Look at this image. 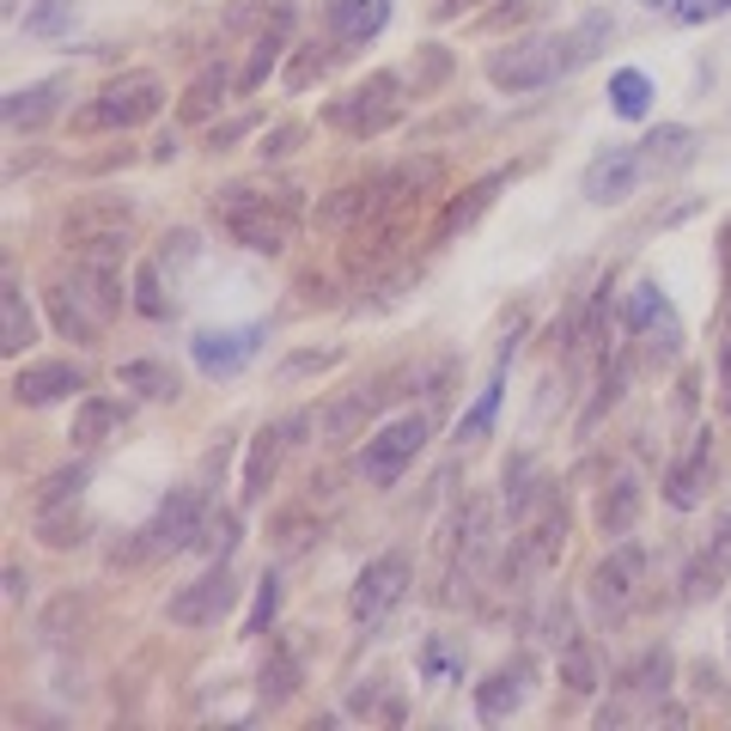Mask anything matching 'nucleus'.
Instances as JSON below:
<instances>
[{
  "label": "nucleus",
  "mask_w": 731,
  "mask_h": 731,
  "mask_svg": "<svg viewBox=\"0 0 731 731\" xmlns=\"http://www.w3.org/2000/svg\"><path fill=\"white\" fill-rule=\"evenodd\" d=\"M286 446H293L286 421L281 427H263V433L251 439V457H244V506H256L269 494V481H274V469H281V451Z\"/></svg>",
  "instance_id": "15"
},
{
  "label": "nucleus",
  "mask_w": 731,
  "mask_h": 731,
  "mask_svg": "<svg viewBox=\"0 0 731 731\" xmlns=\"http://www.w3.org/2000/svg\"><path fill=\"white\" fill-rule=\"evenodd\" d=\"M464 7H476V0H446V7H439V19H457Z\"/></svg>",
  "instance_id": "53"
},
{
  "label": "nucleus",
  "mask_w": 731,
  "mask_h": 731,
  "mask_svg": "<svg viewBox=\"0 0 731 731\" xmlns=\"http://www.w3.org/2000/svg\"><path fill=\"white\" fill-rule=\"evenodd\" d=\"M518 708H525V664H500L494 676H481V683H476V713L488 725L513 720Z\"/></svg>",
  "instance_id": "16"
},
{
  "label": "nucleus",
  "mask_w": 731,
  "mask_h": 731,
  "mask_svg": "<svg viewBox=\"0 0 731 731\" xmlns=\"http://www.w3.org/2000/svg\"><path fill=\"white\" fill-rule=\"evenodd\" d=\"M634 518H640V481L634 476L610 481L604 500H597V530H604V537H628Z\"/></svg>",
  "instance_id": "23"
},
{
  "label": "nucleus",
  "mask_w": 731,
  "mask_h": 731,
  "mask_svg": "<svg viewBox=\"0 0 731 731\" xmlns=\"http://www.w3.org/2000/svg\"><path fill=\"white\" fill-rule=\"evenodd\" d=\"M500 378H494V384L488 390H481V397L476 402H469V415H464V421H457V439H464V446H469V439H481V433H488V427H494V415H500Z\"/></svg>",
  "instance_id": "35"
},
{
  "label": "nucleus",
  "mask_w": 731,
  "mask_h": 731,
  "mask_svg": "<svg viewBox=\"0 0 731 731\" xmlns=\"http://www.w3.org/2000/svg\"><path fill=\"white\" fill-rule=\"evenodd\" d=\"M80 481H86V464H74V469H56V476L37 488V506H74V494H80Z\"/></svg>",
  "instance_id": "38"
},
{
  "label": "nucleus",
  "mask_w": 731,
  "mask_h": 731,
  "mask_svg": "<svg viewBox=\"0 0 731 731\" xmlns=\"http://www.w3.org/2000/svg\"><path fill=\"white\" fill-rule=\"evenodd\" d=\"M74 390H86V372L74 360H37V366H19V372H12V397H19L25 409L61 402V397H74Z\"/></svg>",
  "instance_id": "11"
},
{
  "label": "nucleus",
  "mask_w": 731,
  "mask_h": 731,
  "mask_svg": "<svg viewBox=\"0 0 731 731\" xmlns=\"http://www.w3.org/2000/svg\"><path fill=\"white\" fill-rule=\"evenodd\" d=\"M597 49H610V12H585V19L573 25L567 37H555V61H561V74L585 68V61H592Z\"/></svg>",
  "instance_id": "18"
},
{
  "label": "nucleus",
  "mask_w": 731,
  "mask_h": 731,
  "mask_svg": "<svg viewBox=\"0 0 731 731\" xmlns=\"http://www.w3.org/2000/svg\"><path fill=\"white\" fill-rule=\"evenodd\" d=\"M232 86H238V80H232V74L220 68V61H214V68H202V74L189 80V91H183L177 116H183V123H207V116H214L220 104H226V91H232Z\"/></svg>",
  "instance_id": "21"
},
{
  "label": "nucleus",
  "mask_w": 731,
  "mask_h": 731,
  "mask_svg": "<svg viewBox=\"0 0 731 731\" xmlns=\"http://www.w3.org/2000/svg\"><path fill=\"white\" fill-rule=\"evenodd\" d=\"M232 543H238V518H232V513L207 518L202 537H195V548H207V555H220V561H226V548H232Z\"/></svg>",
  "instance_id": "39"
},
{
  "label": "nucleus",
  "mask_w": 731,
  "mask_h": 731,
  "mask_svg": "<svg viewBox=\"0 0 731 731\" xmlns=\"http://www.w3.org/2000/svg\"><path fill=\"white\" fill-rule=\"evenodd\" d=\"M274 610H281V585L263 579V585H256V610L244 616V634H263L269 622H274Z\"/></svg>",
  "instance_id": "42"
},
{
  "label": "nucleus",
  "mask_w": 731,
  "mask_h": 731,
  "mask_svg": "<svg viewBox=\"0 0 731 731\" xmlns=\"http://www.w3.org/2000/svg\"><path fill=\"white\" fill-rule=\"evenodd\" d=\"M378 402H384V384H360V390H348V397H335L330 409L318 415V433H323V446H342V439H354L360 427L378 415Z\"/></svg>",
  "instance_id": "14"
},
{
  "label": "nucleus",
  "mask_w": 731,
  "mask_h": 731,
  "mask_svg": "<svg viewBox=\"0 0 731 731\" xmlns=\"http://www.w3.org/2000/svg\"><path fill=\"white\" fill-rule=\"evenodd\" d=\"M214 220L226 226L232 244H244V251H256V256H281L286 244H293V232H299V202H293V189L256 195V189L238 183V189L214 195Z\"/></svg>",
  "instance_id": "1"
},
{
  "label": "nucleus",
  "mask_w": 731,
  "mask_h": 731,
  "mask_svg": "<svg viewBox=\"0 0 731 731\" xmlns=\"http://www.w3.org/2000/svg\"><path fill=\"white\" fill-rule=\"evenodd\" d=\"M402 592H409V555H402V548H390V555H378V561H366V567H360L348 610H354V622H378Z\"/></svg>",
  "instance_id": "9"
},
{
  "label": "nucleus",
  "mask_w": 731,
  "mask_h": 731,
  "mask_svg": "<svg viewBox=\"0 0 731 731\" xmlns=\"http://www.w3.org/2000/svg\"><path fill=\"white\" fill-rule=\"evenodd\" d=\"M61 25H68V0H37V7L25 12V31H37V37L61 31Z\"/></svg>",
  "instance_id": "41"
},
{
  "label": "nucleus",
  "mask_w": 731,
  "mask_h": 731,
  "mask_svg": "<svg viewBox=\"0 0 731 731\" xmlns=\"http://www.w3.org/2000/svg\"><path fill=\"white\" fill-rule=\"evenodd\" d=\"M543 634L555 640V646H567V640H573V634H567V610H561V604H555V610H548V616H543Z\"/></svg>",
  "instance_id": "48"
},
{
  "label": "nucleus",
  "mask_w": 731,
  "mask_h": 731,
  "mask_svg": "<svg viewBox=\"0 0 731 731\" xmlns=\"http://www.w3.org/2000/svg\"><path fill=\"white\" fill-rule=\"evenodd\" d=\"M695 695L701 701H713V708H725V683H720V671H713V664H695Z\"/></svg>",
  "instance_id": "45"
},
{
  "label": "nucleus",
  "mask_w": 731,
  "mask_h": 731,
  "mask_svg": "<svg viewBox=\"0 0 731 731\" xmlns=\"http://www.w3.org/2000/svg\"><path fill=\"white\" fill-rule=\"evenodd\" d=\"M402 80L397 74H372V80H360L354 91H348V98H335L330 110V123L342 128V135H378V128H390L402 116Z\"/></svg>",
  "instance_id": "4"
},
{
  "label": "nucleus",
  "mask_w": 731,
  "mask_h": 731,
  "mask_svg": "<svg viewBox=\"0 0 731 731\" xmlns=\"http://www.w3.org/2000/svg\"><path fill=\"white\" fill-rule=\"evenodd\" d=\"M713 548H720V555H725V567H731V518L720 525V537H713Z\"/></svg>",
  "instance_id": "52"
},
{
  "label": "nucleus",
  "mask_w": 731,
  "mask_h": 731,
  "mask_svg": "<svg viewBox=\"0 0 731 731\" xmlns=\"http://www.w3.org/2000/svg\"><path fill=\"white\" fill-rule=\"evenodd\" d=\"M256 342H263V330L251 323V330H202L189 348H195V366H202L207 378H226L256 354Z\"/></svg>",
  "instance_id": "13"
},
{
  "label": "nucleus",
  "mask_w": 731,
  "mask_h": 731,
  "mask_svg": "<svg viewBox=\"0 0 731 731\" xmlns=\"http://www.w3.org/2000/svg\"><path fill=\"white\" fill-rule=\"evenodd\" d=\"M323 61H330V56H323L318 43H305V49L293 56V68H286V86H311V80L323 74Z\"/></svg>",
  "instance_id": "44"
},
{
  "label": "nucleus",
  "mask_w": 731,
  "mask_h": 731,
  "mask_svg": "<svg viewBox=\"0 0 731 731\" xmlns=\"http://www.w3.org/2000/svg\"><path fill=\"white\" fill-rule=\"evenodd\" d=\"M689 153H695V128H683V123H664V128H652V135L640 140V159H646V172L689 165Z\"/></svg>",
  "instance_id": "22"
},
{
  "label": "nucleus",
  "mask_w": 731,
  "mask_h": 731,
  "mask_svg": "<svg viewBox=\"0 0 731 731\" xmlns=\"http://www.w3.org/2000/svg\"><path fill=\"white\" fill-rule=\"evenodd\" d=\"M640 573H646V555H640L634 543H622L610 561H597V567H592V585H585L597 622H622V616H628L634 597H640Z\"/></svg>",
  "instance_id": "6"
},
{
  "label": "nucleus",
  "mask_w": 731,
  "mask_h": 731,
  "mask_svg": "<svg viewBox=\"0 0 731 731\" xmlns=\"http://www.w3.org/2000/svg\"><path fill=\"white\" fill-rule=\"evenodd\" d=\"M7 597H12V604L25 597V573H19V567H7Z\"/></svg>",
  "instance_id": "51"
},
{
  "label": "nucleus",
  "mask_w": 731,
  "mask_h": 731,
  "mask_svg": "<svg viewBox=\"0 0 731 731\" xmlns=\"http://www.w3.org/2000/svg\"><path fill=\"white\" fill-rule=\"evenodd\" d=\"M720 390H725V409H731V335H725V348H720Z\"/></svg>",
  "instance_id": "49"
},
{
  "label": "nucleus",
  "mask_w": 731,
  "mask_h": 731,
  "mask_svg": "<svg viewBox=\"0 0 731 731\" xmlns=\"http://www.w3.org/2000/svg\"><path fill=\"white\" fill-rule=\"evenodd\" d=\"M159 104H165V86L153 74H123V80H110L80 110V128L86 135H98V128H140L147 116H159Z\"/></svg>",
  "instance_id": "3"
},
{
  "label": "nucleus",
  "mask_w": 731,
  "mask_h": 731,
  "mask_svg": "<svg viewBox=\"0 0 731 731\" xmlns=\"http://www.w3.org/2000/svg\"><path fill=\"white\" fill-rule=\"evenodd\" d=\"M123 427V402L116 397H80V409H74V446L80 451H91V446H104V439Z\"/></svg>",
  "instance_id": "20"
},
{
  "label": "nucleus",
  "mask_w": 731,
  "mask_h": 731,
  "mask_svg": "<svg viewBox=\"0 0 731 731\" xmlns=\"http://www.w3.org/2000/svg\"><path fill=\"white\" fill-rule=\"evenodd\" d=\"M80 513H68V518H56V506H43L37 513V537H43L49 548H68V543H80Z\"/></svg>",
  "instance_id": "37"
},
{
  "label": "nucleus",
  "mask_w": 731,
  "mask_h": 731,
  "mask_svg": "<svg viewBox=\"0 0 731 731\" xmlns=\"http://www.w3.org/2000/svg\"><path fill=\"white\" fill-rule=\"evenodd\" d=\"M701 481H708V439H695V451L664 476V500H671L676 513H689V506H701Z\"/></svg>",
  "instance_id": "26"
},
{
  "label": "nucleus",
  "mask_w": 731,
  "mask_h": 731,
  "mask_svg": "<svg viewBox=\"0 0 731 731\" xmlns=\"http://www.w3.org/2000/svg\"><path fill=\"white\" fill-rule=\"evenodd\" d=\"M189 256H195V232H172L165 251H159V263H189Z\"/></svg>",
  "instance_id": "47"
},
{
  "label": "nucleus",
  "mask_w": 731,
  "mask_h": 731,
  "mask_svg": "<svg viewBox=\"0 0 731 731\" xmlns=\"http://www.w3.org/2000/svg\"><path fill=\"white\" fill-rule=\"evenodd\" d=\"M427 446V415H402V421H390L384 433L366 439L360 451V476L372 481V488H390V481L402 476V469L415 464V451Z\"/></svg>",
  "instance_id": "5"
},
{
  "label": "nucleus",
  "mask_w": 731,
  "mask_h": 731,
  "mask_svg": "<svg viewBox=\"0 0 731 731\" xmlns=\"http://www.w3.org/2000/svg\"><path fill=\"white\" fill-rule=\"evenodd\" d=\"M652 318H664V299H659V286H634V299H628V330H652Z\"/></svg>",
  "instance_id": "40"
},
{
  "label": "nucleus",
  "mask_w": 731,
  "mask_h": 731,
  "mask_svg": "<svg viewBox=\"0 0 731 731\" xmlns=\"http://www.w3.org/2000/svg\"><path fill=\"white\" fill-rule=\"evenodd\" d=\"M232 597H238V585H232V573L214 561L202 579H189L172 597V622H177V628H214V622L232 610Z\"/></svg>",
  "instance_id": "10"
},
{
  "label": "nucleus",
  "mask_w": 731,
  "mask_h": 731,
  "mask_svg": "<svg viewBox=\"0 0 731 731\" xmlns=\"http://www.w3.org/2000/svg\"><path fill=\"white\" fill-rule=\"evenodd\" d=\"M244 128H251V123H226V128H214V153H226V140H238Z\"/></svg>",
  "instance_id": "50"
},
{
  "label": "nucleus",
  "mask_w": 731,
  "mask_h": 731,
  "mask_svg": "<svg viewBox=\"0 0 731 731\" xmlns=\"http://www.w3.org/2000/svg\"><path fill=\"white\" fill-rule=\"evenodd\" d=\"M104 232H128V202H86L61 220V244L80 238H104Z\"/></svg>",
  "instance_id": "19"
},
{
  "label": "nucleus",
  "mask_w": 731,
  "mask_h": 731,
  "mask_svg": "<svg viewBox=\"0 0 731 731\" xmlns=\"http://www.w3.org/2000/svg\"><path fill=\"white\" fill-rule=\"evenodd\" d=\"M488 80L500 91H543L548 80H561L555 37H518L513 49H494L488 56Z\"/></svg>",
  "instance_id": "7"
},
{
  "label": "nucleus",
  "mask_w": 731,
  "mask_h": 731,
  "mask_svg": "<svg viewBox=\"0 0 731 731\" xmlns=\"http://www.w3.org/2000/svg\"><path fill=\"white\" fill-rule=\"evenodd\" d=\"M49 311H56V330L68 335V342H91V335H98V318H91V311L68 293V286H56V293H49Z\"/></svg>",
  "instance_id": "32"
},
{
  "label": "nucleus",
  "mask_w": 731,
  "mask_h": 731,
  "mask_svg": "<svg viewBox=\"0 0 731 731\" xmlns=\"http://www.w3.org/2000/svg\"><path fill=\"white\" fill-rule=\"evenodd\" d=\"M135 311L140 318H165V293H159V263H135Z\"/></svg>",
  "instance_id": "36"
},
{
  "label": "nucleus",
  "mask_w": 731,
  "mask_h": 731,
  "mask_svg": "<svg viewBox=\"0 0 731 731\" xmlns=\"http://www.w3.org/2000/svg\"><path fill=\"white\" fill-rule=\"evenodd\" d=\"M561 683H567L573 695H592L597 689V659H592L585 640H567V646H561Z\"/></svg>",
  "instance_id": "33"
},
{
  "label": "nucleus",
  "mask_w": 731,
  "mask_h": 731,
  "mask_svg": "<svg viewBox=\"0 0 731 731\" xmlns=\"http://www.w3.org/2000/svg\"><path fill=\"white\" fill-rule=\"evenodd\" d=\"M256 695H263L269 708H281V701L299 695V652L286 646V640L269 646V664H263V676H256Z\"/></svg>",
  "instance_id": "24"
},
{
  "label": "nucleus",
  "mask_w": 731,
  "mask_h": 731,
  "mask_svg": "<svg viewBox=\"0 0 731 731\" xmlns=\"http://www.w3.org/2000/svg\"><path fill=\"white\" fill-rule=\"evenodd\" d=\"M31 335H37V323H31V305H25V286L7 281L0 286V348H7V354H25Z\"/></svg>",
  "instance_id": "25"
},
{
  "label": "nucleus",
  "mask_w": 731,
  "mask_h": 731,
  "mask_svg": "<svg viewBox=\"0 0 731 731\" xmlns=\"http://www.w3.org/2000/svg\"><path fill=\"white\" fill-rule=\"evenodd\" d=\"M390 25V0H330V31L335 43H366Z\"/></svg>",
  "instance_id": "17"
},
{
  "label": "nucleus",
  "mask_w": 731,
  "mask_h": 731,
  "mask_svg": "<svg viewBox=\"0 0 731 731\" xmlns=\"http://www.w3.org/2000/svg\"><path fill=\"white\" fill-rule=\"evenodd\" d=\"M500 183H506V172H494V177H481L476 189H464V202H451L446 214H439V232H433V238H451L457 226H469V220H476L481 207L494 202V189H500Z\"/></svg>",
  "instance_id": "31"
},
{
  "label": "nucleus",
  "mask_w": 731,
  "mask_h": 731,
  "mask_svg": "<svg viewBox=\"0 0 731 731\" xmlns=\"http://www.w3.org/2000/svg\"><path fill=\"white\" fill-rule=\"evenodd\" d=\"M299 140H305V128H299V123H281V128H269V135L256 140V153H263V159H286Z\"/></svg>",
  "instance_id": "43"
},
{
  "label": "nucleus",
  "mask_w": 731,
  "mask_h": 731,
  "mask_svg": "<svg viewBox=\"0 0 731 731\" xmlns=\"http://www.w3.org/2000/svg\"><path fill=\"white\" fill-rule=\"evenodd\" d=\"M720 12H731V0H676V19H720Z\"/></svg>",
  "instance_id": "46"
},
{
  "label": "nucleus",
  "mask_w": 731,
  "mask_h": 731,
  "mask_svg": "<svg viewBox=\"0 0 731 731\" xmlns=\"http://www.w3.org/2000/svg\"><path fill=\"white\" fill-rule=\"evenodd\" d=\"M622 689H628V701H659L664 689H671V652H664V646L646 652V659L628 671V683H622Z\"/></svg>",
  "instance_id": "30"
},
{
  "label": "nucleus",
  "mask_w": 731,
  "mask_h": 731,
  "mask_svg": "<svg viewBox=\"0 0 731 731\" xmlns=\"http://www.w3.org/2000/svg\"><path fill=\"white\" fill-rule=\"evenodd\" d=\"M202 525H207V500L195 488H177L172 500L153 513V525L135 530V543L116 548V561H159V555H172V548H189L202 537Z\"/></svg>",
  "instance_id": "2"
},
{
  "label": "nucleus",
  "mask_w": 731,
  "mask_h": 731,
  "mask_svg": "<svg viewBox=\"0 0 731 731\" xmlns=\"http://www.w3.org/2000/svg\"><path fill=\"white\" fill-rule=\"evenodd\" d=\"M61 104V86L43 80V86H25V91H7V128H37L49 123Z\"/></svg>",
  "instance_id": "28"
},
{
  "label": "nucleus",
  "mask_w": 731,
  "mask_h": 731,
  "mask_svg": "<svg viewBox=\"0 0 731 731\" xmlns=\"http://www.w3.org/2000/svg\"><path fill=\"white\" fill-rule=\"evenodd\" d=\"M281 49H286V12H274V25L263 37L251 43V56H244V74H238V91H256L274 74V61H281Z\"/></svg>",
  "instance_id": "27"
},
{
  "label": "nucleus",
  "mask_w": 731,
  "mask_h": 731,
  "mask_svg": "<svg viewBox=\"0 0 731 731\" xmlns=\"http://www.w3.org/2000/svg\"><path fill=\"white\" fill-rule=\"evenodd\" d=\"M561 548H567V506H548L537 525L525 530V537H513V555H506V585L513 592H525V579H537L561 561Z\"/></svg>",
  "instance_id": "8"
},
{
  "label": "nucleus",
  "mask_w": 731,
  "mask_h": 731,
  "mask_svg": "<svg viewBox=\"0 0 731 731\" xmlns=\"http://www.w3.org/2000/svg\"><path fill=\"white\" fill-rule=\"evenodd\" d=\"M610 104H616V116H646V104H652V80L640 68H622L616 80H610Z\"/></svg>",
  "instance_id": "34"
},
{
  "label": "nucleus",
  "mask_w": 731,
  "mask_h": 731,
  "mask_svg": "<svg viewBox=\"0 0 731 731\" xmlns=\"http://www.w3.org/2000/svg\"><path fill=\"white\" fill-rule=\"evenodd\" d=\"M640 172H646V159H640L634 147H610L604 159H592V172H585V195H592L597 207H616L634 195Z\"/></svg>",
  "instance_id": "12"
},
{
  "label": "nucleus",
  "mask_w": 731,
  "mask_h": 731,
  "mask_svg": "<svg viewBox=\"0 0 731 731\" xmlns=\"http://www.w3.org/2000/svg\"><path fill=\"white\" fill-rule=\"evenodd\" d=\"M116 384L140 390V397H153V402H172L177 397V378L165 372L159 360H123V366H116Z\"/></svg>",
  "instance_id": "29"
}]
</instances>
